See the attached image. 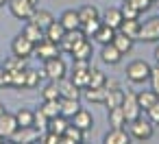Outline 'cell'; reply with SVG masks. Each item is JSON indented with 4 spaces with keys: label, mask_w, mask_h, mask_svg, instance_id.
Wrapping results in <instances>:
<instances>
[{
    "label": "cell",
    "mask_w": 159,
    "mask_h": 144,
    "mask_svg": "<svg viewBox=\"0 0 159 144\" xmlns=\"http://www.w3.org/2000/svg\"><path fill=\"white\" fill-rule=\"evenodd\" d=\"M126 124H129V135H131V140H135V142H146V140L152 137V122H150V120H144V118L139 116V118H135V120H131V122H126Z\"/></svg>",
    "instance_id": "cell-1"
},
{
    "label": "cell",
    "mask_w": 159,
    "mask_h": 144,
    "mask_svg": "<svg viewBox=\"0 0 159 144\" xmlns=\"http://www.w3.org/2000/svg\"><path fill=\"white\" fill-rule=\"evenodd\" d=\"M66 61L57 55V57H50L44 61V74L48 81H63L66 79Z\"/></svg>",
    "instance_id": "cell-2"
},
{
    "label": "cell",
    "mask_w": 159,
    "mask_h": 144,
    "mask_svg": "<svg viewBox=\"0 0 159 144\" xmlns=\"http://www.w3.org/2000/svg\"><path fill=\"white\" fill-rule=\"evenodd\" d=\"M148 77H150V66L146 61L137 59L126 66V79L131 83H144V81H148Z\"/></svg>",
    "instance_id": "cell-3"
},
{
    "label": "cell",
    "mask_w": 159,
    "mask_h": 144,
    "mask_svg": "<svg viewBox=\"0 0 159 144\" xmlns=\"http://www.w3.org/2000/svg\"><path fill=\"white\" fill-rule=\"evenodd\" d=\"M9 11L13 18L18 20H31V16L35 13V5L31 0H9Z\"/></svg>",
    "instance_id": "cell-4"
},
{
    "label": "cell",
    "mask_w": 159,
    "mask_h": 144,
    "mask_svg": "<svg viewBox=\"0 0 159 144\" xmlns=\"http://www.w3.org/2000/svg\"><path fill=\"white\" fill-rule=\"evenodd\" d=\"M11 50H13V55L29 59V57H33V53H35V44H33L24 33H20L18 37H13V42H11Z\"/></svg>",
    "instance_id": "cell-5"
},
{
    "label": "cell",
    "mask_w": 159,
    "mask_h": 144,
    "mask_svg": "<svg viewBox=\"0 0 159 144\" xmlns=\"http://www.w3.org/2000/svg\"><path fill=\"white\" fill-rule=\"evenodd\" d=\"M122 111L126 116V122L135 120L142 116V107L137 103V94L135 92H124V100H122Z\"/></svg>",
    "instance_id": "cell-6"
},
{
    "label": "cell",
    "mask_w": 159,
    "mask_h": 144,
    "mask_svg": "<svg viewBox=\"0 0 159 144\" xmlns=\"http://www.w3.org/2000/svg\"><path fill=\"white\" fill-rule=\"evenodd\" d=\"M139 39L142 42H159V16L148 18L139 26Z\"/></svg>",
    "instance_id": "cell-7"
},
{
    "label": "cell",
    "mask_w": 159,
    "mask_h": 144,
    "mask_svg": "<svg viewBox=\"0 0 159 144\" xmlns=\"http://www.w3.org/2000/svg\"><path fill=\"white\" fill-rule=\"evenodd\" d=\"M61 53V48H59V44L57 42H50L48 37H44V39H39L37 44H35V57H39V59H50V57H57Z\"/></svg>",
    "instance_id": "cell-8"
},
{
    "label": "cell",
    "mask_w": 159,
    "mask_h": 144,
    "mask_svg": "<svg viewBox=\"0 0 159 144\" xmlns=\"http://www.w3.org/2000/svg\"><path fill=\"white\" fill-rule=\"evenodd\" d=\"M85 39V35H83V31L81 29H74V31H66V35H63V39L59 42V48L63 50V53H72L81 42Z\"/></svg>",
    "instance_id": "cell-9"
},
{
    "label": "cell",
    "mask_w": 159,
    "mask_h": 144,
    "mask_svg": "<svg viewBox=\"0 0 159 144\" xmlns=\"http://www.w3.org/2000/svg\"><path fill=\"white\" fill-rule=\"evenodd\" d=\"M18 129V120H16V114H9V111H2L0 114V135L5 140L11 137Z\"/></svg>",
    "instance_id": "cell-10"
},
{
    "label": "cell",
    "mask_w": 159,
    "mask_h": 144,
    "mask_svg": "<svg viewBox=\"0 0 159 144\" xmlns=\"http://www.w3.org/2000/svg\"><path fill=\"white\" fill-rule=\"evenodd\" d=\"M131 135L124 127H111L105 135V144H129Z\"/></svg>",
    "instance_id": "cell-11"
},
{
    "label": "cell",
    "mask_w": 159,
    "mask_h": 144,
    "mask_svg": "<svg viewBox=\"0 0 159 144\" xmlns=\"http://www.w3.org/2000/svg\"><path fill=\"white\" fill-rule=\"evenodd\" d=\"M13 142H35L39 140V129H35L33 124L31 127H18L16 133L11 135Z\"/></svg>",
    "instance_id": "cell-12"
},
{
    "label": "cell",
    "mask_w": 159,
    "mask_h": 144,
    "mask_svg": "<svg viewBox=\"0 0 159 144\" xmlns=\"http://www.w3.org/2000/svg\"><path fill=\"white\" fill-rule=\"evenodd\" d=\"M72 124H74V127H79V129L85 133L87 129H92V124H94V118H92V114H89L87 109H83V107H81V109H79V111L72 116Z\"/></svg>",
    "instance_id": "cell-13"
},
{
    "label": "cell",
    "mask_w": 159,
    "mask_h": 144,
    "mask_svg": "<svg viewBox=\"0 0 159 144\" xmlns=\"http://www.w3.org/2000/svg\"><path fill=\"white\" fill-rule=\"evenodd\" d=\"M63 35H66V29H63V24L59 22V20H52L46 29H44V37H48L50 42H61L63 39Z\"/></svg>",
    "instance_id": "cell-14"
},
{
    "label": "cell",
    "mask_w": 159,
    "mask_h": 144,
    "mask_svg": "<svg viewBox=\"0 0 159 144\" xmlns=\"http://www.w3.org/2000/svg\"><path fill=\"white\" fill-rule=\"evenodd\" d=\"M100 20H102V24H107V26H111V29H116V31H118L124 18H122L120 9H116V7H109V9L102 13V18H100Z\"/></svg>",
    "instance_id": "cell-15"
},
{
    "label": "cell",
    "mask_w": 159,
    "mask_h": 144,
    "mask_svg": "<svg viewBox=\"0 0 159 144\" xmlns=\"http://www.w3.org/2000/svg\"><path fill=\"white\" fill-rule=\"evenodd\" d=\"M59 22L63 24V29H66V31H74V29H81L79 11H74V9H68V11H63V13H61V18H59Z\"/></svg>",
    "instance_id": "cell-16"
},
{
    "label": "cell",
    "mask_w": 159,
    "mask_h": 144,
    "mask_svg": "<svg viewBox=\"0 0 159 144\" xmlns=\"http://www.w3.org/2000/svg\"><path fill=\"white\" fill-rule=\"evenodd\" d=\"M100 59H102L105 63H109V66H116V63H120L122 53H120L113 44H105L102 50H100Z\"/></svg>",
    "instance_id": "cell-17"
},
{
    "label": "cell",
    "mask_w": 159,
    "mask_h": 144,
    "mask_svg": "<svg viewBox=\"0 0 159 144\" xmlns=\"http://www.w3.org/2000/svg\"><path fill=\"white\" fill-rule=\"evenodd\" d=\"M79 142H83V131L70 122L66 131L61 133V144H79Z\"/></svg>",
    "instance_id": "cell-18"
},
{
    "label": "cell",
    "mask_w": 159,
    "mask_h": 144,
    "mask_svg": "<svg viewBox=\"0 0 159 144\" xmlns=\"http://www.w3.org/2000/svg\"><path fill=\"white\" fill-rule=\"evenodd\" d=\"M139 26H142V22L139 20H122V24H120V33H124V35H129L133 42L135 39H139Z\"/></svg>",
    "instance_id": "cell-19"
},
{
    "label": "cell",
    "mask_w": 159,
    "mask_h": 144,
    "mask_svg": "<svg viewBox=\"0 0 159 144\" xmlns=\"http://www.w3.org/2000/svg\"><path fill=\"white\" fill-rule=\"evenodd\" d=\"M105 87H107V85H105ZM122 100H124V92H122L120 87H107V96H105V103H102V105H107V107L111 109V107H120Z\"/></svg>",
    "instance_id": "cell-20"
},
{
    "label": "cell",
    "mask_w": 159,
    "mask_h": 144,
    "mask_svg": "<svg viewBox=\"0 0 159 144\" xmlns=\"http://www.w3.org/2000/svg\"><path fill=\"white\" fill-rule=\"evenodd\" d=\"M83 94H85V98H87L89 103L102 105V103H105V96H107V87H105V85H102V87H85Z\"/></svg>",
    "instance_id": "cell-21"
},
{
    "label": "cell",
    "mask_w": 159,
    "mask_h": 144,
    "mask_svg": "<svg viewBox=\"0 0 159 144\" xmlns=\"http://www.w3.org/2000/svg\"><path fill=\"white\" fill-rule=\"evenodd\" d=\"M122 55H126V53H131V48H133V39L129 37V35H124V33H118L116 31V35H113V42H111Z\"/></svg>",
    "instance_id": "cell-22"
},
{
    "label": "cell",
    "mask_w": 159,
    "mask_h": 144,
    "mask_svg": "<svg viewBox=\"0 0 159 144\" xmlns=\"http://www.w3.org/2000/svg\"><path fill=\"white\" fill-rule=\"evenodd\" d=\"M33 44H37L39 39H44V29L42 26H37L35 22H31V20H26V26H24V31H22Z\"/></svg>",
    "instance_id": "cell-23"
},
{
    "label": "cell",
    "mask_w": 159,
    "mask_h": 144,
    "mask_svg": "<svg viewBox=\"0 0 159 144\" xmlns=\"http://www.w3.org/2000/svg\"><path fill=\"white\" fill-rule=\"evenodd\" d=\"M157 100H159V96L155 94V90H144V92H139V94H137V103H139L142 111H146L148 107H152Z\"/></svg>",
    "instance_id": "cell-24"
},
{
    "label": "cell",
    "mask_w": 159,
    "mask_h": 144,
    "mask_svg": "<svg viewBox=\"0 0 159 144\" xmlns=\"http://www.w3.org/2000/svg\"><path fill=\"white\" fill-rule=\"evenodd\" d=\"M113 35H116V29H111V26H107V24H102L98 31H96V35H94V39L100 44V46H105V44H111L113 42Z\"/></svg>",
    "instance_id": "cell-25"
},
{
    "label": "cell",
    "mask_w": 159,
    "mask_h": 144,
    "mask_svg": "<svg viewBox=\"0 0 159 144\" xmlns=\"http://www.w3.org/2000/svg\"><path fill=\"white\" fill-rule=\"evenodd\" d=\"M70 55H72L74 59H85V61H89V57H92V42L85 37V39H83L72 53H70Z\"/></svg>",
    "instance_id": "cell-26"
},
{
    "label": "cell",
    "mask_w": 159,
    "mask_h": 144,
    "mask_svg": "<svg viewBox=\"0 0 159 144\" xmlns=\"http://www.w3.org/2000/svg\"><path fill=\"white\" fill-rule=\"evenodd\" d=\"M59 92L61 98H81V87H76L72 81H59Z\"/></svg>",
    "instance_id": "cell-27"
},
{
    "label": "cell",
    "mask_w": 159,
    "mask_h": 144,
    "mask_svg": "<svg viewBox=\"0 0 159 144\" xmlns=\"http://www.w3.org/2000/svg\"><path fill=\"white\" fill-rule=\"evenodd\" d=\"M59 100H61V116H66V118H72L81 109L79 98H59Z\"/></svg>",
    "instance_id": "cell-28"
},
{
    "label": "cell",
    "mask_w": 159,
    "mask_h": 144,
    "mask_svg": "<svg viewBox=\"0 0 159 144\" xmlns=\"http://www.w3.org/2000/svg\"><path fill=\"white\" fill-rule=\"evenodd\" d=\"M107 120H109L111 127H124V124H126V116H124V111H122V105H120V107H111Z\"/></svg>",
    "instance_id": "cell-29"
},
{
    "label": "cell",
    "mask_w": 159,
    "mask_h": 144,
    "mask_svg": "<svg viewBox=\"0 0 159 144\" xmlns=\"http://www.w3.org/2000/svg\"><path fill=\"white\" fill-rule=\"evenodd\" d=\"M39 109H42L44 116L50 120V118H55V116L61 114V100H59V98H57V100H44V105H42Z\"/></svg>",
    "instance_id": "cell-30"
},
{
    "label": "cell",
    "mask_w": 159,
    "mask_h": 144,
    "mask_svg": "<svg viewBox=\"0 0 159 144\" xmlns=\"http://www.w3.org/2000/svg\"><path fill=\"white\" fill-rule=\"evenodd\" d=\"M2 68H5V70H9V72L24 70V68H26V59H24V57H18V55H11L9 59H5Z\"/></svg>",
    "instance_id": "cell-31"
},
{
    "label": "cell",
    "mask_w": 159,
    "mask_h": 144,
    "mask_svg": "<svg viewBox=\"0 0 159 144\" xmlns=\"http://www.w3.org/2000/svg\"><path fill=\"white\" fill-rule=\"evenodd\" d=\"M52 20H55V18H52V13H50V11H42V9H39V11L35 9V13L31 16V22H35V24H37V26H42V29H46Z\"/></svg>",
    "instance_id": "cell-32"
},
{
    "label": "cell",
    "mask_w": 159,
    "mask_h": 144,
    "mask_svg": "<svg viewBox=\"0 0 159 144\" xmlns=\"http://www.w3.org/2000/svg\"><path fill=\"white\" fill-rule=\"evenodd\" d=\"M107 83V77L98 70V68H89V79H87V87H102Z\"/></svg>",
    "instance_id": "cell-33"
},
{
    "label": "cell",
    "mask_w": 159,
    "mask_h": 144,
    "mask_svg": "<svg viewBox=\"0 0 159 144\" xmlns=\"http://www.w3.org/2000/svg\"><path fill=\"white\" fill-rule=\"evenodd\" d=\"M42 98H44V100H57V98H61L59 81H50V83L42 90Z\"/></svg>",
    "instance_id": "cell-34"
},
{
    "label": "cell",
    "mask_w": 159,
    "mask_h": 144,
    "mask_svg": "<svg viewBox=\"0 0 159 144\" xmlns=\"http://www.w3.org/2000/svg\"><path fill=\"white\" fill-rule=\"evenodd\" d=\"M96 18H100V13H98V9H96L94 5H85V7L79 9V20H81V24H83V22H89V20H96Z\"/></svg>",
    "instance_id": "cell-35"
},
{
    "label": "cell",
    "mask_w": 159,
    "mask_h": 144,
    "mask_svg": "<svg viewBox=\"0 0 159 144\" xmlns=\"http://www.w3.org/2000/svg\"><path fill=\"white\" fill-rule=\"evenodd\" d=\"M102 26V20L100 18H96V20H89V22H83L81 24V31H83V35L85 37H94L96 35V31Z\"/></svg>",
    "instance_id": "cell-36"
},
{
    "label": "cell",
    "mask_w": 159,
    "mask_h": 144,
    "mask_svg": "<svg viewBox=\"0 0 159 144\" xmlns=\"http://www.w3.org/2000/svg\"><path fill=\"white\" fill-rule=\"evenodd\" d=\"M16 120H18V127H31V124H33V111L22 107V109L16 114Z\"/></svg>",
    "instance_id": "cell-37"
},
{
    "label": "cell",
    "mask_w": 159,
    "mask_h": 144,
    "mask_svg": "<svg viewBox=\"0 0 159 144\" xmlns=\"http://www.w3.org/2000/svg\"><path fill=\"white\" fill-rule=\"evenodd\" d=\"M120 13H122L124 20H139V11H137L131 2H124V5L120 7Z\"/></svg>",
    "instance_id": "cell-38"
},
{
    "label": "cell",
    "mask_w": 159,
    "mask_h": 144,
    "mask_svg": "<svg viewBox=\"0 0 159 144\" xmlns=\"http://www.w3.org/2000/svg\"><path fill=\"white\" fill-rule=\"evenodd\" d=\"M11 85L13 87H26V68L11 72Z\"/></svg>",
    "instance_id": "cell-39"
},
{
    "label": "cell",
    "mask_w": 159,
    "mask_h": 144,
    "mask_svg": "<svg viewBox=\"0 0 159 144\" xmlns=\"http://www.w3.org/2000/svg\"><path fill=\"white\" fill-rule=\"evenodd\" d=\"M33 127H35V129H46V127H48V118L44 116L42 109L33 111Z\"/></svg>",
    "instance_id": "cell-40"
},
{
    "label": "cell",
    "mask_w": 159,
    "mask_h": 144,
    "mask_svg": "<svg viewBox=\"0 0 159 144\" xmlns=\"http://www.w3.org/2000/svg\"><path fill=\"white\" fill-rule=\"evenodd\" d=\"M37 83H39V72L26 68V87H35Z\"/></svg>",
    "instance_id": "cell-41"
},
{
    "label": "cell",
    "mask_w": 159,
    "mask_h": 144,
    "mask_svg": "<svg viewBox=\"0 0 159 144\" xmlns=\"http://www.w3.org/2000/svg\"><path fill=\"white\" fill-rule=\"evenodd\" d=\"M42 142H44V144H61V135L46 129V133L42 135Z\"/></svg>",
    "instance_id": "cell-42"
},
{
    "label": "cell",
    "mask_w": 159,
    "mask_h": 144,
    "mask_svg": "<svg viewBox=\"0 0 159 144\" xmlns=\"http://www.w3.org/2000/svg\"><path fill=\"white\" fill-rule=\"evenodd\" d=\"M146 114H148V120H150L152 124H159V100H157L152 107H148Z\"/></svg>",
    "instance_id": "cell-43"
},
{
    "label": "cell",
    "mask_w": 159,
    "mask_h": 144,
    "mask_svg": "<svg viewBox=\"0 0 159 144\" xmlns=\"http://www.w3.org/2000/svg\"><path fill=\"white\" fill-rule=\"evenodd\" d=\"M126 2H131V5H133V7L142 13V11H148V9H150L152 0H126Z\"/></svg>",
    "instance_id": "cell-44"
},
{
    "label": "cell",
    "mask_w": 159,
    "mask_h": 144,
    "mask_svg": "<svg viewBox=\"0 0 159 144\" xmlns=\"http://www.w3.org/2000/svg\"><path fill=\"white\" fill-rule=\"evenodd\" d=\"M7 85H11V72L0 68V87H7Z\"/></svg>",
    "instance_id": "cell-45"
},
{
    "label": "cell",
    "mask_w": 159,
    "mask_h": 144,
    "mask_svg": "<svg viewBox=\"0 0 159 144\" xmlns=\"http://www.w3.org/2000/svg\"><path fill=\"white\" fill-rule=\"evenodd\" d=\"M148 79H150V83H157L159 81V66H155V68L150 66V77Z\"/></svg>",
    "instance_id": "cell-46"
},
{
    "label": "cell",
    "mask_w": 159,
    "mask_h": 144,
    "mask_svg": "<svg viewBox=\"0 0 159 144\" xmlns=\"http://www.w3.org/2000/svg\"><path fill=\"white\" fill-rule=\"evenodd\" d=\"M152 90H155V94L159 96V81H157V83H152Z\"/></svg>",
    "instance_id": "cell-47"
},
{
    "label": "cell",
    "mask_w": 159,
    "mask_h": 144,
    "mask_svg": "<svg viewBox=\"0 0 159 144\" xmlns=\"http://www.w3.org/2000/svg\"><path fill=\"white\" fill-rule=\"evenodd\" d=\"M155 59H157V61H159V46H157V48H155Z\"/></svg>",
    "instance_id": "cell-48"
},
{
    "label": "cell",
    "mask_w": 159,
    "mask_h": 144,
    "mask_svg": "<svg viewBox=\"0 0 159 144\" xmlns=\"http://www.w3.org/2000/svg\"><path fill=\"white\" fill-rule=\"evenodd\" d=\"M9 2V0H0V7H2V5H7Z\"/></svg>",
    "instance_id": "cell-49"
},
{
    "label": "cell",
    "mask_w": 159,
    "mask_h": 144,
    "mask_svg": "<svg viewBox=\"0 0 159 144\" xmlns=\"http://www.w3.org/2000/svg\"><path fill=\"white\" fill-rule=\"evenodd\" d=\"M2 111H5V107H2V103H0V114H2Z\"/></svg>",
    "instance_id": "cell-50"
},
{
    "label": "cell",
    "mask_w": 159,
    "mask_h": 144,
    "mask_svg": "<svg viewBox=\"0 0 159 144\" xmlns=\"http://www.w3.org/2000/svg\"><path fill=\"white\" fill-rule=\"evenodd\" d=\"M2 142H5V137H2V135H0V144H2Z\"/></svg>",
    "instance_id": "cell-51"
},
{
    "label": "cell",
    "mask_w": 159,
    "mask_h": 144,
    "mask_svg": "<svg viewBox=\"0 0 159 144\" xmlns=\"http://www.w3.org/2000/svg\"><path fill=\"white\" fill-rule=\"evenodd\" d=\"M31 2H33V5H37V2H39V0H31Z\"/></svg>",
    "instance_id": "cell-52"
}]
</instances>
